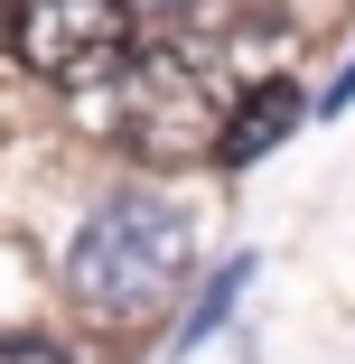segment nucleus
I'll return each mask as SVG.
<instances>
[{
	"mask_svg": "<svg viewBox=\"0 0 355 364\" xmlns=\"http://www.w3.org/2000/svg\"><path fill=\"white\" fill-rule=\"evenodd\" d=\"M187 262H196V225L169 196L122 187V196H103L75 225V243H65V289H75L85 309H103V318H150L187 280Z\"/></svg>",
	"mask_w": 355,
	"mask_h": 364,
	"instance_id": "nucleus-1",
	"label": "nucleus"
},
{
	"mask_svg": "<svg viewBox=\"0 0 355 364\" xmlns=\"http://www.w3.org/2000/svg\"><path fill=\"white\" fill-rule=\"evenodd\" d=\"M10 47L47 85H112L131 65V10L122 0H28Z\"/></svg>",
	"mask_w": 355,
	"mask_h": 364,
	"instance_id": "nucleus-2",
	"label": "nucleus"
},
{
	"mask_svg": "<svg viewBox=\"0 0 355 364\" xmlns=\"http://www.w3.org/2000/svg\"><path fill=\"white\" fill-rule=\"evenodd\" d=\"M309 112H318V103H309L290 75H253V85H234V103H225V122H216V168H253V159H271Z\"/></svg>",
	"mask_w": 355,
	"mask_h": 364,
	"instance_id": "nucleus-3",
	"label": "nucleus"
},
{
	"mask_svg": "<svg viewBox=\"0 0 355 364\" xmlns=\"http://www.w3.org/2000/svg\"><path fill=\"white\" fill-rule=\"evenodd\" d=\"M243 280H253V262H225L216 280H206V289H196V309H187V318H178V336H169V355H196L206 336H216V327L234 318V299H243Z\"/></svg>",
	"mask_w": 355,
	"mask_h": 364,
	"instance_id": "nucleus-4",
	"label": "nucleus"
},
{
	"mask_svg": "<svg viewBox=\"0 0 355 364\" xmlns=\"http://www.w3.org/2000/svg\"><path fill=\"white\" fill-rule=\"evenodd\" d=\"M0 364H75V355H65L56 336H28L19 327V336H0Z\"/></svg>",
	"mask_w": 355,
	"mask_h": 364,
	"instance_id": "nucleus-5",
	"label": "nucleus"
},
{
	"mask_svg": "<svg viewBox=\"0 0 355 364\" xmlns=\"http://www.w3.org/2000/svg\"><path fill=\"white\" fill-rule=\"evenodd\" d=\"M346 103H355V56H346V75H337V85L318 94V112H346Z\"/></svg>",
	"mask_w": 355,
	"mask_h": 364,
	"instance_id": "nucleus-6",
	"label": "nucleus"
},
{
	"mask_svg": "<svg viewBox=\"0 0 355 364\" xmlns=\"http://www.w3.org/2000/svg\"><path fill=\"white\" fill-rule=\"evenodd\" d=\"M19 10H28V0H0V38H10V28H19Z\"/></svg>",
	"mask_w": 355,
	"mask_h": 364,
	"instance_id": "nucleus-7",
	"label": "nucleus"
}]
</instances>
